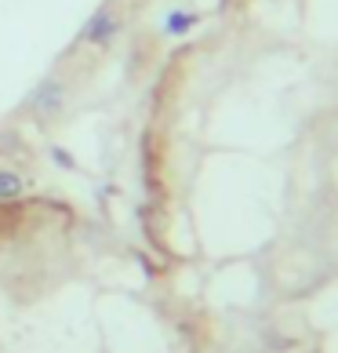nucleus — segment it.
Listing matches in <instances>:
<instances>
[{"label":"nucleus","instance_id":"7ed1b4c3","mask_svg":"<svg viewBox=\"0 0 338 353\" xmlns=\"http://www.w3.org/2000/svg\"><path fill=\"white\" fill-rule=\"evenodd\" d=\"M193 26H197V15H193V11H171V15H167V22H164V30L175 33V37H182V33H189Z\"/></svg>","mask_w":338,"mask_h":353},{"label":"nucleus","instance_id":"f257e3e1","mask_svg":"<svg viewBox=\"0 0 338 353\" xmlns=\"http://www.w3.org/2000/svg\"><path fill=\"white\" fill-rule=\"evenodd\" d=\"M116 33V19H113V11H95V15H91V22L84 26V41L87 44H106L109 37Z\"/></svg>","mask_w":338,"mask_h":353},{"label":"nucleus","instance_id":"f03ea898","mask_svg":"<svg viewBox=\"0 0 338 353\" xmlns=\"http://www.w3.org/2000/svg\"><path fill=\"white\" fill-rule=\"evenodd\" d=\"M33 106L41 110V113L59 110L62 106V84L59 81H44L41 88H36V95H33Z\"/></svg>","mask_w":338,"mask_h":353},{"label":"nucleus","instance_id":"20e7f679","mask_svg":"<svg viewBox=\"0 0 338 353\" xmlns=\"http://www.w3.org/2000/svg\"><path fill=\"white\" fill-rule=\"evenodd\" d=\"M19 193H22V175L0 172V201H15Z\"/></svg>","mask_w":338,"mask_h":353},{"label":"nucleus","instance_id":"39448f33","mask_svg":"<svg viewBox=\"0 0 338 353\" xmlns=\"http://www.w3.org/2000/svg\"><path fill=\"white\" fill-rule=\"evenodd\" d=\"M51 157H55V164H59V168H73V161H70V157L62 153V150H55V153H51Z\"/></svg>","mask_w":338,"mask_h":353}]
</instances>
